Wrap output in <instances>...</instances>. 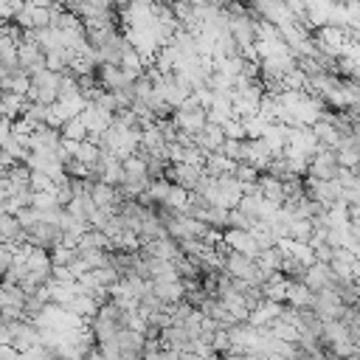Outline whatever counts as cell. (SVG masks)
Instances as JSON below:
<instances>
[{"label":"cell","mask_w":360,"mask_h":360,"mask_svg":"<svg viewBox=\"0 0 360 360\" xmlns=\"http://www.w3.org/2000/svg\"><path fill=\"white\" fill-rule=\"evenodd\" d=\"M219 152H222L225 158H231L233 163L248 160V138H225Z\"/></svg>","instance_id":"e0dca14e"},{"label":"cell","mask_w":360,"mask_h":360,"mask_svg":"<svg viewBox=\"0 0 360 360\" xmlns=\"http://www.w3.org/2000/svg\"><path fill=\"white\" fill-rule=\"evenodd\" d=\"M352 278H354V281H357V284H360V262H357V264H354V273H352Z\"/></svg>","instance_id":"d4e9b609"},{"label":"cell","mask_w":360,"mask_h":360,"mask_svg":"<svg viewBox=\"0 0 360 360\" xmlns=\"http://www.w3.org/2000/svg\"><path fill=\"white\" fill-rule=\"evenodd\" d=\"M59 93V73H53L51 68H42L37 73L28 76V90L25 98L28 101H39V104H53Z\"/></svg>","instance_id":"6da1fadb"},{"label":"cell","mask_w":360,"mask_h":360,"mask_svg":"<svg viewBox=\"0 0 360 360\" xmlns=\"http://www.w3.org/2000/svg\"><path fill=\"white\" fill-rule=\"evenodd\" d=\"M270 158H273V149L264 138H248V163H253L262 172Z\"/></svg>","instance_id":"4fadbf2b"},{"label":"cell","mask_w":360,"mask_h":360,"mask_svg":"<svg viewBox=\"0 0 360 360\" xmlns=\"http://www.w3.org/2000/svg\"><path fill=\"white\" fill-rule=\"evenodd\" d=\"M62 143V132L53 124H39L28 132V149H39V152H59Z\"/></svg>","instance_id":"277c9868"},{"label":"cell","mask_w":360,"mask_h":360,"mask_svg":"<svg viewBox=\"0 0 360 360\" xmlns=\"http://www.w3.org/2000/svg\"><path fill=\"white\" fill-rule=\"evenodd\" d=\"M22 233H25V245H37V248H45V250L56 248L65 239L62 225L53 222V219H37V222L25 225Z\"/></svg>","instance_id":"7a4b0ae2"},{"label":"cell","mask_w":360,"mask_h":360,"mask_svg":"<svg viewBox=\"0 0 360 360\" xmlns=\"http://www.w3.org/2000/svg\"><path fill=\"white\" fill-rule=\"evenodd\" d=\"M14 256H17V248H14V245H8V242H0V278H3V276H6V270L11 267Z\"/></svg>","instance_id":"603a6c76"},{"label":"cell","mask_w":360,"mask_h":360,"mask_svg":"<svg viewBox=\"0 0 360 360\" xmlns=\"http://www.w3.org/2000/svg\"><path fill=\"white\" fill-rule=\"evenodd\" d=\"M270 332H273L276 338H281V340H290V343H295V340H298V329H295V323L273 321V323H270Z\"/></svg>","instance_id":"44dd1931"},{"label":"cell","mask_w":360,"mask_h":360,"mask_svg":"<svg viewBox=\"0 0 360 360\" xmlns=\"http://www.w3.org/2000/svg\"><path fill=\"white\" fill-rule=\"evenodd\" d=\"M191 138V143H197L205 155L208 152H219L222 149V141H225V129L219 127V124H211V121H205V127L200 129V132H194V135H188Z\"/></svg>","instance_id":"52a82bcc"},{"label":"cell","mask_w":360,"mask_h":360,"mask_svg":"<svg viewBox=\"0 0 360 360\" xmlns=\"http://www.w3.org/2000/svg\"><path fill=\"white\" fill-rule=\"evenodd\" d=\"M301 281H304L312 292H315V290H323V287H329V281H332V270H329L326 262H312V264H307Z\"/></svg>","instance_id":"30bf717a"},{"label":"cell","mask_w":360,"mask_h":360,"mask_svg":"<svg viewBox=\"0 0 360 360\" xmlns=\"http://www.w3.org/2000/svg\"><path fill=\"white\" fill-rule=\"evenodd\" d=\"M202 169H205L211 177H217V174H222V172H231V169H233V160L225 158L222 152H208V155L202 158Z\"/></svg>","instance_id":"2e32d148"},{"label":"cell","mask_w":360,"mask_h":360,"mask_svg":"<svg viewBox=\"0 0 360 360\" xmlns=\"http://www.w3.org/2000/svg\"><path fill=\"white\" fill-rule=\"evenodd\" d=\"M256 188L264 200H273V202H284V183L276 177V174H267V172H259V180H256Z\"/></svg>","instance_id":"7c38bea8"},{"label":"cell","mask_w":360,"mask_h":360,"mask_svg":"<svg viewBox=\"0 0 360 360\" xmlns=\"http://www.w3.org/2000/svg\"><path fill=\"white\" fill-rule=\"evenodd\" d=\"M48 107L51 104H39V101H25V110H22V121L34 129V127H39V124H48Z\"/></svg>","instance_id":"9a60e30c"},{"label":"cell","mask_w":360,"mask_h":360,"mask_svg":"<svg viewBox=\"0 0 360 360\" xmlns=\"http://www.w3.org/2000/svg\"><path fill=\"white\" fill-rule=\"evenodd\" d=\"M231 174H233V177H236L242 186H256V180H259V169H256L253 163H248V160H239V163H233Z\"/></svg>","instance_id":"ac0fdd59"},{"label":"cell","mask_w":360,"mask_h":360,"mask_svg":"<svg viewBox=\"0 0 360 360\" xmlns=\"http://www.w3.org/2000/svg\"><path fill=\"white\" fill-rule=\"evenodd\" d=\"M340 163H338V149L335 146H318V152L307 163V174L321 177V180H335Z\"/></svg>","instance_id":"3957f363"},{"label":"cell","mask_w":360,"mask_h":360,"mask_svg":"<svg viewBox=\"0 0 360 360\" xmlns=\"http://www.w3.org/2000/svg\"><path fill=\"white\" fill-rule=\"evenodd\" d=\"M31 188L34 191H48V188H53V177L51 174H45V172H37V169H31Z\"/></svg>","instance_id":"7402d4cb"},{"label":"cell","mask_w":360,"mask_h":360,"mask_svg":"<svg viewBox=\"0 0 360 360\" xmlns=\"http://www.w3.org/2000/svg\"><path fill=\"white\" fill-rule=\"evenodd\" d=\"M79 118L84 121V127H87V138H96L104 127H110V121H112V112H104L98 104H93V101H87L84 107H82V112H79Z\"/></svg>","instance_id":"ba28073f"},{"label":"cell","mask_w":360,"mask_h":360,"mask_svg":"<svg viewBox=\"0 0 360 360\" xmlns=\"http://www.w3.org/2000/svg\"><path fill=\"white\" fill-rule=\"evenodd\" d=\"M59 132L65 135V138H73V141H84L90 132H87V127H84V121L79 118V115H73V118H68L62 127H59Z\"/></svg>","instance_id":"d6986e66"},{"label":"cell","mask_w":360,"mask_h":360,"mask_svg":"<svg viewBox=\"0 0 360 360\" xmlns=\"http://www.w3.org/2000/svg\"><path fill=\"white\" fill-rule=\"evenodd\" d=\"M284 301L292 304V307H309V304H312V290H309L304 281H287Z\"/></svg>","instance_id":"5bb4252c"},{"label":"cell","mask_w":360,"mask_h":360,"mask_svg":"<svg viewBox=\"0 0 360 360\" xmlns=\"http://www.w3.org/2000/svg\"><path fill=\"white\" fill-rule=\"evenodd\" d=\"M73 56H76V51H70L65 45H53L45 51V68H51L53 73H65V70H70Z\"/></svg>","instance_id":"8fae6325"},{"label":"cell","mask_w":360,"mask_h":360,"mask_svg":"<svg viewBox=\"0 0 360 360\" xmlns=\"http://www.w3.org/2000/svg\"><path fill=\"white\" fill-rule=\"evenodd\" d=\"M0 20H11V0H0Z\"/></svg>","instance_id":"cb8c5ba5"},{"label":"cell","mask_w":360,"mask_h":360,"mask_svg":"<svg viewBox=\"0 0 360 360\" xmlns=\"http://www.w3.org/2000/svg\"><path fill=\"white\" fill-rule=\"evenodd\" d=\"M183 290H186L183 278H163V281H152V292H155L163 304H169V307H174L177 301H183Z\"/></svg>","instance_id":"9c48e42d"},{"label":"cell","mask_w":360,"mask_h":360,"mask_svg":"<svg viewBox=\"0 0 360 360\" xmlns=\"http://www.w3.org/2000/svg\"><path fill=\"white\" fill-rule=\"evenodd\" d=\"M222 242L231 248V250H239V253H248L256 259L259 253V242L253 236V231H245V228H225L222 231Z\"/></svg>","instance_id":"5b68a950"},{"label":"cell","mask_w":360,"mask_h":360,"mask_svg":"<svg viewBox=\"0 0 360 360\" xmlns=\"http://www.w3.org/2000/svg\"><path fill=\"white\" fill-rule=\"evenodd\" d=\"M253 225H256V219H250L248 214H242L236 205L228 208V228H245V231H253Z\"/></svg>","instance_id":"ffe728a7"},{"label":"cell","mask_w":360,"mask_h":360,"mask_svg":"<svg viewBox=\"0 0 360 360\" xmlns=\"http://www.w3.org/2000/svg\"><path fill=\"white\" fill-rule=\"evenodd\" d=\"M118 349H121V357L124 360H135V357H143V349H146V335L135 326H127L118 332Z\"/></svg>","instance_id":"8992f818"}]
</instances>
